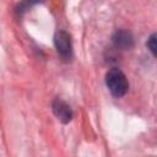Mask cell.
Returning a JSON list of instances; mask_svg holds the SVG:
<instances>
[{"instance_id": "cell-1", "label": "cell", "mask_w": 157, "mask_h": 157, "mask_svg": "<svg viewBox=\"0 0 157 157\" xmlns=\"http://www.w3.org/2000/svg\"><path fill=\"white\" fill-rule=\"evenodd\" d=\"M105 85L109 92L117 98L125 96L129 88L128 78L124 75V72L119 69H110L105 74Z\"/></svg>"}, {"instance_id": "cell-2", "label": "cell", "mask_w": 157, "mask_h": 157, "mask_svg": "<svg viewBox=\"0 0 157 157\" xmlns=\"http://www.w3.org/2000/svg\"><path fill=\"white\" fill-rule=\"evenodd\" d=\"M54 44H55V48H56L58 53L60 54V56H63L64 59L71 58V54H72L71 39H70V36L65 31H59L55 33Z\"/></svg>"}, {"instance_id": "cell-3", "label": "cell", "mask_w": 157, "mask_h": 157, "mask_svg": "<svg viewBox=\"0 0 157 157\" xmlns=\"http://www.w3.org/2000/svg\"><path fill=\"white\" fill-rule=\"evenodd\" d=\"M52 109H53V113L55 114V117L63 124H67L72 119V110H71L70 105L61 98H55L53 101Z\"/></svg>"}, {"instance_id": "cell-4", "label": "cell", "mask_w": 157, "mask_h": 157, "mask_svg": "<svg viewBox=\"0 0 157 157\" xmlns=\"http://www.w3.org/2000/svg\"><path fill=\"white\" fill-rule=\"evenodd\" d=\"M113 44L115 48L121 50H129L134 47V37L126 29H118L113 34Z\"/></svg>"}, {"instance_id": "cell-5", "label": "cell", "mask_w": 157, "mask_h": 157, "mask_svg": "<svg viewBox=\"0 0 157 157\" xmlns=\"http://www.w3.org/2000/svg\"><path fill=\"white\" fill-rule=\"evenodd\" d=\"M146 45H147L148 50L152 53V55L157 58V32H156V33H152V34L148 37Z\"/></svg>"}]
</instances>
